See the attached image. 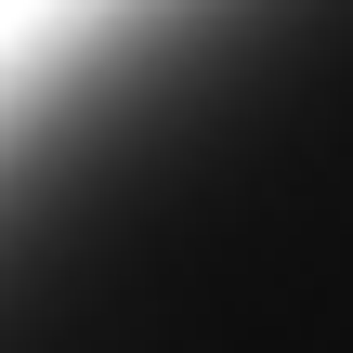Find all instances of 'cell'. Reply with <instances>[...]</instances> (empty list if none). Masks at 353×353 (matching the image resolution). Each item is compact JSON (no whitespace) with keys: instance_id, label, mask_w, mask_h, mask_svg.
<instances>
[{"instance_id":"1","label":"cell","mask_w":353,"mask_h":353,"mask_svg":"<svg viewBox=\"0 0 353 353\" xmlns=\"http://www.w3.org/2000/svg\"><path fill=\"white\" fill-rule=\"evenodd\" d=\"M0 353H353V0H92L0 79Z\"/></svg>"}]
</instances>
